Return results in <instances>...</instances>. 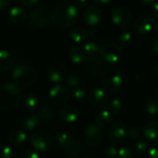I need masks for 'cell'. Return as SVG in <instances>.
<instances>
[{
	"instance_id": "4dcf8cb0",
	"label": "cell",
	"mask_w": 158,
	"mask_h": 158,
	"mask_svg": "<svg viewBox=\"0 0 158 158\" xmlns=\"http://www.w3.org/2000/svg\"><path fill=\"white\" fill-rule=\"evenodd\" d=\"M123 103L120 99H113L109 103V111L113 115H118L123 111Z\"/></svg>"
},
{
	"instance_id": "7c38bea8",
	"label": "cell",
	"mask_w": 158,
	"mask_h": 158,
	"mask_svg": "<svg viewBox=\"0 0 158 158\" xmlns=\"http://www.w3.org/2000/svg\"><path fill=\"white\" fill-rule=\"evenodd\" d=\"M84 140L91 147L98 146L103 140V131L101 127L96 124H90L87 126L84 131Z\"/></svg>"
},
{
	"instance_id": "83f0119b",
	"label": "cell",
	"mask_w": 158,
	"mask_h": 158,
	"mask_svg": "<svg viewBox=\"0 0 158 158\" xmlns=\"http://www.w3.org/2000/svg\"><path fill=\"white\" fill-rule=\"evenodd\" d=\"M27 140V134L22 131H14L9 134L8 141L12 145L20 146Z\"/></svg>"
},
{
	"instance_id": "7dc6e473",
	"label": "cell",
	"mask_w": 158,
	"mask_h": 158,
	"mask_svg": "<svg viewBox=\"0 0 158 158\" xmlns=\"http://www.w3.org/2000/svg\"><path fill=\"white\" fill-rule=\"evenodd\" d=\"M156 0H140V2L144 5V6H152L155 3H156Z\"/></svg>"
},
{
	"instance_id": "484cf974",
	"label": "cell",
	"mask_w": 158,
	"mask_h": 158,
	"mask_svg": "<svg viewBox=\"0 0 158 158\" xmlns=\"http://www.w3.org/2000/svg\"><path fill=\"white\" fill-rule=\"evenodd\" d=\"M22 106L26 110L33 111L39 106V98L34 94H26L22 97Z\"/></svg>"
},
{
	"instance_id": "52a82bcc",
	"label": "cell",
	"mask_w": 158,
	"mask_h": 158,
	"mask_svg": "<svg viewBox=\"0 0 158 158\" xmlns=\"http://www.w3.org/2000/svg\"><path fill=\"white\" fill-rule=\"evenodd\" d=\"M28 23L34 29H43L50 24V15L44 7H38L31 10L27 18Z\"/></svg>"
},
{
	"instance_id": "5bb4252c",
	"label": "cell",
	"mask_w": 158,
	"mask_h": 158,
	"mask_svg": "<svg viewBox=\"0 0 158 158\" xmlns=\"http://www.w3.org/2000/svg\"><path fill=\"white\" fill-rule=\"evenodd\" d=\"M155 26V19L154 18L145 13L141 16H139L135 21L133 22V29L136 32L140 34H146L152 31Z\"/></svg>"
},
{
	"instance_id": "8d00e7d4",
	"label": "cell",
	"mask_w": 158,
	"mask_h": 158,
	"mask_svg": "<svg viewBox=\"0 0 158 158\" xmlns=\"http://www.w3.org/2000/svg\"><path fill=\"white\" fill-rule=\"evenodd\" d=\"M142 134L143 133H142L141 129L139 127H137V126H133V127H131L129 130V137H130V139L133 143L136 142L137 140L141 139L142 138Z\"/></svg>"
},
{
	"instance_id": "7bdbcfd3",
	"label": "cell",
	"mask_w": 158,
	"mask_h": 158,
	"mask_svg": "<svg viewBox=\"0 0 158 158\" xmlns=\"http://www.w3.org/2000/svg\"><path fill=\"white\" fill-rule=\"evenodd\" d=\"M151 47H152L154 53L158 56V33H156L153 37V39L151 41Z\"/></svg>"
},
{
	"instance_id": "836d02e7",
	"label": "cell",
	"mask_w": 158,
	"mask_h": 158,
	"mask_svg": "<svg viewBox=\"0 0 158 158\" xmlns=\"http://www.w3.org/2000/svg\"><path fill=\"white\" fill-rule=\"evenodd\" d=\"M38 116H39L40 119L48 121L54 118V111L51 107L45 106V107H43L39 110Z\"/></svg>"
},
{
	"instance_id": "9a60e30c",
	"label": "cell",
	"mask_w": 158,
	"mask_h": 158,
	"mask_svg": "<svg viewBox=\"0 0 158 158\" xmlns=\"http://www.w3.org/2000/svg\"><path fill=\"white\" fill-rule=\"evenodd\" d=\"M103 18V11L97 6H87L82 14L83 21L89 26H95L99 24Z\"/></svg>"
},
{
	"instance_id": "b9f144b4",
	"label": "cell",
	"mask_w": 158,
	"mask_h": 158,
	"mask_svg": "<svg viewBox=\"0 0 158 158\" xmlns=\"http://www.w3.org/2000/svg\"><path fill=\"white\" fill-rule=\"evenodd\" d=\"M150 158H158V141L156 142L149 150Z\"/></svg>"
},
{
	"instance_id": "277c9868",
	"label": "cell",
	"mask_w": 158,
	"mask_h": 158,
	"mask_svg": "<svg viewBox=\"0 0 158 158\" xmlns=\"http://www.w3.org/2000/svg\"><path fill=\"white\" fill-rule=\"evenodd\" d=\"M14 83L19 87H28L32 85L37 80L35 69L28 64H18L12 70Z\"/></svg>"
},
{
	"instance_id": "f1b7e54d",
	"label": "cell",
	"mask_w": 158,
	"mask_h": 158,
	"mask_svg": "<svg viewBox=\"0 0 158 158\" xmlns=\"http://www.w3.org/2000/svg\"><path fill=\"white\" fill-rule=\"evenodd\" d=\"M86 57L87 56H101L100 55V47L98 44L94 42H89L87 43L84 47H83Z\"/></svg>"
},
{
	"instance_id": "e575fe53",
	"label": "cell",
	"mask_w": 158,
	"mask_h": 158,
	"mask_svg": "<svg viewBox=\"0 0 158 158\" xmlns=\"http://www.w3.org/2000/svg\"><path fill=\"white\" fill-rule=\"evenodd\" d=\"M71 96H73L77 100L84 99V97L86 96V90H85V88L81 85V86H78V87L72 89L71 90Z\"/></svg>"
},
{
	"instance_id": "d590c367",
	"label": "cell",
	"mask_w": 158,
	"mask_h": 158,
	"mask_svg": "<svg viewBox=\"0 0 158 158\" xmlns=\"http://www.w3.org/2000/svg\"><path fill=\"white\" fill-rule=\"evenodd\" d=\"M118 157L119 158H133L134 150L131 146H123L118 149Z\"/></svg>"
},
{
	"instance_id": "ab89813d",
	"label": "cell",
	"mask_w": 158,
	"mask_h": 158,
	"mask_svg": "<svg viewBox=\"0 0 158 158\" xmlns=\"http://www.w3.org/2000/svg\"><path fill=\"white\" fill-rule=\"evenodd\" d=\"M19 158H40L39 155L31 149H25L19 155Z\"/></svg>"
},
{
	"instance_id": "603a6c76",
	"label": "cell",
	"mask_w": 158,
	"mask_h": 158,
	"mask_svg": "<svg viewBox=\"0 0 158 158\" xmlns=\"http://www.w3.org/2000/svg\"><path fill=\"white\" fill-rule=\"evenodd\" d=\"M13 56L6 50H0V71L5 72L10 69L14 65Z\"/></svg>"
},
{
	"instance_id": "ee69618b",
	"label": "cell",
	"mask_w": 158,
	"mask_h": 158,
	"mask_svg": "<svg viewBox=\"0 0 158 158\" xmlns=\"http://www.w3.org/2000/svg\"><path fill=\"white\" fill-rule=\"evenodd\" d=\"M11 0H0V10H5L9 7Z\"/></svg>"
},
{
	"instance_id": "60d3db41",
	"label": "cell",
	"mask_w": 158,
	"mask_h": 158,
	"mask_svg": "<svg viewBox=\"0 0 158 158\" xmlns=\"http://www.w3.org/2000/svg\"><path fill=\"white\" fill-rule=\"evenodd\" d=\"M72 5L77 8H84L88 4V0H71Z\"/></svg>"
},
{
	"instance_id": "d4e9b609",
	"label": "cell",
	"mask_w": 158,
	"mask_h": 158,
	"mask_svg": "<svg viewBox=\"0 0 158 158\" xmlns=\"http://www.w3.org/2000/svg\"><path fill=\"white\" fill-rule=\"evenodd\" d=\"M114 116L109 110H102L95 117L96 125L99 127H107L113 123Z\"/></svg>"
},
{
	"instance_id": "d6a6232c",
	"label": "cell",
	"mask_w": 158,
	"mask_h": 158,
	"mask_svg": "<svg viewBox=\"0 0 158 158\" xmlns=\"http://www.w3.org/2000/svg\"><path fill=\"white\" fill-rule=\"evenodd\" d=\"M104 156L106 158H117L118 157V149L117 146L113 144H108L105 147Z\"/></svg>"
},
{
	"instance_id": "f6af8a7d",
	"label": "cell",
	"mask_w": 158,
	"mask_h": 158,
	"mask_svg": "<svg viewBox=\"0 0 158 158\" xmlns=\"http://www.w3.org/2000/svg\"><path fill=\"white\" fill-rule=\"evenodd\" d=\"M19 1L25 6H32L38 2V0H19Z\"/></svg>"
},
{
	"instance_id": "e0dca14e",
	"label": "cell",
	"mask_w": 158,
	"mask_h": 158,
	"mask_svg": "<svg viewBox=\"0 0 158 158\" xmlns=\"http://www.w3.org/2000/svg\"><path fill=\"white\" fill-rule=\"evenodd\" d=\"M103 59L101 56H87L85 59V68L87 72L91 76H96L98 75L103 67Z\"/></svg>"
},
{
	"instance_id": "9c48e42d",
	"label": "cell",
	"mask_w": 158,
	"mask_h": 158,
	"mask_svg": "<svg viewBox=\"0 0 158 158\" xmlns=\"http://www.w3.org/2000/svg\"><path fill=\"white\" fill-rule=\"evenodd\" d=\"M111 19L117 27L126 30L132 23V15L128 8L124 6H118L113 9L111 13Z\"/></svg>"
},
{
	"instance_id": "c3c4849f",
	"label": "cell",
	"mask_w": 158,
	"mask_h": 158,
	"mask_svg": "<svg viewBox=\"0 0 158 158\" xmlns=\"http://www.w3.org/2000/svg\"><path fill=\"white\" fill-rule=\"evenodd\" d=\"M94 3H97V4H107L109 3L111 0H93Z\"/></svg>"
},
{
	"instance_id": "7402d4cb",
	"label": "cell",
	"mask_w": 158,
	"mask_h": 158,
	"mask_svg": "<svg viewBox=\"0 0 158 158\" xmlns=\"http://www.w3.org/2000/svg\"><path fill=\"white\" fill-rule=\"evenodd\" d=\"M8 18L13 23L19 24L24 22L25 19H27V12L23 7L19 6H16L9 10Z\"/></svg>"
},
{
	"instance_id": "4316f807",
	"label": "cell",
	"mask_w": 158,
	"mask_h": 158,
	"mask_svg": "<svg viewBox=\"0 0 158 158\" xmlns=\"http://www.w3.org/2000/svg\"><path fill=\"white\" fill-rule=\"evenodd\" d=\"M143 106L150 116H156L158 114V95L148 96L144 101Z\"/></svg>"
},
{
	"instance_id": "bcb514c9",
	"label": "cell",
	"mask_w": 158,
	"mask_h": 158,
	"mask_svg": "<svg viewBox=\"0 0 158 158\" xmlns=\"http://www.w3.org/2000/svg\"><path fill=\"white\" fill-rule=\"evenodd\" d=\"M152 13H153L154 17L158 19V3L156 2L152 6Z\"/></svg>"
},
{
	"instance_id": "5b68a950",
	"label": "cell",
	"mask_w": 158,
	"mask_h": 158,
	"mask_svg": "<svg viewBox=\"0 0 158 158\" xmlns=\"http://www.w3.org/2000/svg\"><path fill=\"white\" fill-rule=\"evenodd\" d=\"M57 142L59 146L71 157H78L83 152V147L81 143L68 133L60 134L57 138Z\"/></svg>"
},
{
	"instance_id": "3957f363",
	"label": "cell",
	"mask_w": 158,
	"mask_h": 158,
	"mask_svg": "<svg viewBox=\"0 0 158 158\" xmlns=\"http://www.w3.org/2000/svg\"><path fill=\"white\" fill-rule=\"evenodd\" d=\"M20 90L14 82H7L0 86V110L10 111L20 102Z\"/></svg>"
},
{
	"instance_id": "7a4b0ae2",
	"label": "cell",
	"mask_w": 158,
	"mask_h": 158,
	"mask_svg": "<svg viewBox=\"0 0 158 158\" xmlns=\"http://www.w3.org/2000/svg\"><path fill=\"white\" fill-rule=\"evenodd\" d=\"M125 70L121 67H109L101 72L100 81L105 90L110 93L118 92L124 84Z\"/></svg>"
},
{
	"instance_id": "2e32d148",
	"label": "cell",
	"mask_w": 158,
	"mask_h": 158,
	"mask_svg": "<svg viewBox=\"0 0 158 158\" xmlns=\"http://www.w3.org/2000/svg\"><path fill=\"white\" fill-rule=\"evenodd\" d=\"M47 75L49 80L54 83H60L66 81L68 76V71L66 67L59 62L52 64L47 70Z\"/></svg>"
},
{
	"instance_id": "30bf717a",
	"label": "cell",
	"mask_w": 158,
	"mask_h": 158,
	"mask_svg": "<svg viewBox=\"0 0 158 158\" xmlns=\"http://www.w3.org/2000/svg\"><path fill=\"white\" fill-rule=\"evenodd\" d=\"M108 138L114 144L124 143L129 138V129L122 122H115L108 131Z\"/></svg>"
},
{
	"instance_id": "ba28073f",
	"label": "cell",
	"mask_w": 158,
	"mask_h": 158,
	"mask_svg": "<svg viewBox=\"0 0 158 158\" xmlns=\"http://www.w3.org/2000/svg\"><path fill=\"white\" fill-rule=\"evenodd\" d=\"M71 97V90L64 85H55L49 91V100L56 106H65Z\"/></svg>"
},
{
	"instance_id": "f35d334b",
	"label": "cell",
	"mask_w": 158,
	"mask_h": 158,
	"mask_svg": "<svg viewBox=\"0 0 158 158\" xmlns=\"http://www.w3.org/2000/svg\"><path fill=\"white\" fill-rule=\"evenodd\" d=\"M13 150L5 144H0V158H12Z\"/></svg>"
},
{
	"instance_id": "f907efd6",
	"label": "cell",
	"mask_w": 158,
	"mask_h": 158,
	"mask_svg": "<svg viewBox=\"0 0 158 158\" xmlns=\"http://www.w3.org/2000/svg\"><path fill=\"white\" fill-rule=\"evenodd\" d=\"M85 158H92V157H85Z\"/></svg>"
},
{
	"instance_id": "1f68e13d",
	"label": "cell",
	"mask_w": 158,
	"mask_h": 158,
	"mask_svg": "<svg viewBox=\"0 0 158 158\" xmlns=\"http://www.w3.org/2000/svg\"><path fill=\"white\" fill-rule=\"evenodd\" d=\"M131 33L129 31H123L118 36V44L122 47H127L131 44Z\"/></svg>"
},
{
	"instance_id": "74e56055",
	"label": "cell",
	"mask_w": 158,
	"mask_h": 158,
	"mask_svg": "<svg viewBox=\"0 0 158 158\" xmlns=\"http://www.w3.org/2000/svg\"><path fill=\"white\" fill-rule=\"evenodd\" d=\"M134 143H135V150L139 154H143L148 149V143L146 140H144L143 138L137 140L136 142H134Z\"/></svg>"
},
{
	"instance_id": "681fc988",
	"label": "cell",
	"mask_w": 158,
	"mask_h": 158,
	"mask_svg": "<svg viewBox=\"0 0 158 158\" xmlns=\"http://www.w3.org/2000/svg\"><path fill=\"white\" fill-rule=\"evenodd\" d=\"M155 75H156V77L158 79V66H156V68L155 69Z\"/></svg>"
},
{
	"instance_id": "cb8c5ba5",
	"label": "cell",
	"mask_w": 158,
	"mask_h": 158,
	"mask_svg": "<svg viewBox=\"0 0 158 158\" xmlns=\"http://www.w3.org/2000/svg\"><path fill=\"white\" fill-rule=\"evenodd\" d=\"M143 133L144 137L148 140H156L158 139V121L157 120H150L148 121L144 127Z\"/></svg>"
},
{
	"instance_id": "8fae6325",
	"label": "cell",
	"mask_w": 158,
	"mask_h": 158,
	"mask_svg": "<svg viewBox=\"0 0 158 158\" xmlns=\"http://www.w3.org/2000/svg\"><path fill=\"white\" fill-rule=\"evenodd\" d=\"M100 55L104 61L110 64H114L121 58L122 51L118 45L112 43H108L104 44L100 48Z\"/></svg>"
},
{
	"instance_id": "ac0fdd59",
	"label": "cell",
	"mask_w": 158,
	"mask_h": 158,
	"mask_svg": "<svg viewBox=\"0 0 158 158\" xmlns=\"http://www.w3.org/2000/svg\"><path fill=\"white\" fill-rule=\"evenodd\" d=\"M80 113L79 111L71 106H66L60 109L59 112V117L60 118L68 124H72L75 123L78 118H79Z\"/></svg>"
},
{
	"instance_id": "ffe728a7",
	"label": "cell",
	"mask_w": 158,
	"mask_h": 158,
	"mask_svg": "<svg viewBox=\"0 0 158 158\" xmlns=\"http://www.w3.org/2000/svg\"><path fill=\"white\" fill-rule=\"evenodd\" d=\"M69 56L70 61L76 65H80V64L85 62V59H86L85 51L79 44H73L69 47Z\"/></svg>"
},
{
	"instance_id": "f546056e",
	"label": "cell",
	"mask_w": 158,
	"mask_h": 158,
	"mask_svg": "<svg viewBox=\"0 0 158 158\" xmlns=\"http://www.w3.org/2000/svg\"><path fill=\"white\" fill-rule=\"evenodd\" d=\"M66 83H67V87L69 89L72 90V89L81 85V80L77 74L71 73V74H68V76L66 78Z\"/></svg>"
},
{
	"instance_id": "44dd1931",
	"label": "cell",
	"mask_w": 158,
	"mask_h": 158,
	"mask_svg": "<svg viewBox=\"0 0 158 158\" xmlns=\"http://www.w3.org/2000/svg\"><path fill=\"white\" fill-rule=\"evenodd\" d=\"M69 36L76 44H83L88 39V32L81 27H73L69 31Z\"/></svg>"
},
{
	"instance_id": "d6986e66",
	"label": "cell",
	"mask_w": 158,
	"mask_h": 158,
	"mask_svg": "<svg viewBox=\"0 0 158 158\" xmlns=\"http://www.w3.org/2000/svg\"><path fill=\"white\" fill-rule=\"evenodd\" d=\"M40 120L41 119L38 114H35V113L26 114L21 119L20 126L26 131H32L39 126Z\"/></svg>"
},
{
	"instance_id": "8992f818",
	"label": "cell",
	"mask_w": 158,
	"mask_h": 158,
	"mask_svg": "<svg viewBox=\"0 0 158 158\" xmlns=\"http://www.w3.org/2000/svg\"><path fill=\"white\" fill-rule=\"evenodd\" d=\"M30 143L38 152L46 153L52 148L53 141L51 136L44 131H37L30 137Z\"/></svg>"
},
{
	"instance_id": "4fadbf2b",
	"label": "cell",
	"mask_w": 158,
	"mask_h": 158,
	"mask_svg": "<svg viewBox=\"0 0 158 158\" xmlns=\"http://www.w3.org/2000/svg\"><path fill=\"white\" fill-rule=\"evenodd\" d=\"M88 101L94 108L101 109L108 104L109 98L105 90L96 87L90 91L88 94Z\"/></svg>"
},
{
	"instance_id": "6da1fadb",
	"label": "cell",
	"mask_w": 158,
	"mask_h": 158,
	"mask_svg": "<svg viewBox=\"0 0 158 158\" xmlns=\"http://www.w3.org/2000/svg\"><path fill=\"white\" fill-rule=\"evenodd\" d=\"M78 9L69 3H60L54 6L50 19L56 27L66 29L72 27L78 19Z\"/></svg>"
}]
</instances>
